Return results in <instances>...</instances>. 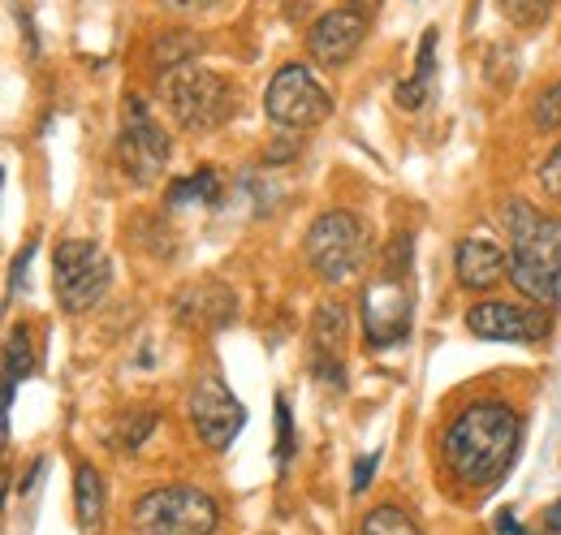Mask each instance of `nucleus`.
Wrapping results in <instances>:
<instances>
[{"label": "nucleus", "instance_id": "5", "mask_svg": "<svg viewBox=\"0 0 561 535\" xmlns=\"http://www.w3.org/2000/svg\"><path fill=\"white\" fill-rule=\"evenodd\" d=\"M216 523H220L216 501L186 483L151 488L135 505V532L139 535H211Z\"/></svg>", "mask_w": 561, "mask_h": 535}, {"label": "nucleus", "instance_id": "10", "mask_svg": "<svg viewBox=\"0 0 561 535\" xmlns=\"http://www.w3.org/2000/svg\"><path fill=\"white\" fill-rule=\"evenodd\" d=\"M191 423H195V432H199V441L208 449H229L233 436L247 423V410L220 385V376H204L195 385V394H191Z\"/></svg>", "mask_w": 561, "mask_h": 535}, {"label": "nucleus", "instance_id": "20", "mask_svg": "<svg viewBox=\"0 0 561 535\" xmlns=\"http://www.w3.org/2000/svg\"><path fill=\"white\" fill-rule=\"evenodd\" d=\"M195 53H199V39H191L186 31H173V35H164V39L156 44V66L178 69V66H186Z\"/></svg>", "mask_w": 561, "mask_h": 535}, {"label": "nucleus", "instance_id": "14", "mask_svg": "<svg viewBox=\"0 0 561 535\" xmlns=\"http://www.w3.org/2000/svg\"><path fill=\"white\" fill-rule=\"evenodd\" d=\"M454 268H458V281L467 289H492L505 272H510V255L496 247V242H484V238H467L454 255Z\"/></svg>", "mask_w": 561, "mask_h": 535}, {"label": "nucleus", "instance_id": "26", "mask_svg": "<svg viewBox=\"0 0 561 535\" xmlns=\"http://www.w3.org/2000/svg\"><path fill=\"white\" fill-rule=\"evenodd\" d=\"M432 61H436V26L423 31L420 57H415V78H420V82H432Z\"/></svg>", "mask_w": 561, "mask_h": 535}, {"label": "nucleus", "instance_id": "8", "mask_svg": "<svg viewBox=\"0 0 561 535\" xmlns=\"http://www.w3.org/2000/svg\"><path fill=\"white\" fill-rule=\"evenodd\" d=\"M264 109L268 117L285 126V130H311L320 126L329 113H333V95L316 82V73L298 61L280 66L268 82V95H264Z\"/></svg>", "mask_w": 561, "mask_h": 535}, {"label": "nucleus", "instance_id": "2", "mask_svg": "<svg viewBox=\"0 0 561 535\" xmlns=\"http://www.w3.org/2000/svg\"><path fill=\"white\" fill-rule=\"evenodd\" d=\"M510 229V281L536 307H558L561 294V220L514 200L505 207Z\"/></svg>", "mask_w": 561, "mask_h": 535}, {"label": "nucleus", "instance_id": "24", "mask_svg": "<svg viewBox=\"0 0 561 535\" xmlns=\"http://www.w3.org/2000/svg\"><path fill=\"white\" fill-rule=\"evenodd\" d=\"M294 454V419H289V406L285 398H277V463L285 467Z\"/></svg>", "mask_w": 561, "mask_h": 535}, {"label": "nucleus", "instance_id": "29", "mask_svg": "<svg viewBox=\"0 0 561 535\" xmlns=\"http://www.w3.org/2000/svg\"><path fill=\"white\" fill-rule=\"evenodd\" d=\"M169 13H204L211 4H220V0H160Z\"/></svg>", "mask_w": 561, "mask_h": 535}, {"label": "nucleus", "instance_id": "32", "mask_svg": "<svg viewBox=\"0 0 561 535\" xmlns=\"http://www.w3.org/2000/svg\"><path fill=\"white\" fill-rule=\"evenodd\" d=\"M376 0H346V9H371Z\"/></svg>", "mask_w": 561, "mask_h": 535}, {"label": "nucleus", "instance_id": "13", "mask_svg": "<svg viewBox=\"0 0 561 535\" xmlns=\"http://www.w3.org/2000/svg\"><path fill=\"white\" fill-rule=\"evenodd\" d=\"M178 320L186 329H199V333H211V329H225L233 320V294L220 285V281H199V285H186L173 303Z\"/></svg>", "mask_w": 561, "mask_h": 535}, {"label": "nucleus", "instance_id": "11", "mask_svg": "<svg viewBox=\"0 0 561 535\" xmlns=\"http://www.w3.org/2000/svg\"><path fill=\"white\" fill-rule=\"evenodd\" d=\"M467 329L476 337H484V341H540L553 329V311L489 298V303H476L467 311Z\"/></svg>", "mask_w": 561, "mask_h": 535}, {"label": "nucleus", "instance_id": "6", "mask_svg": "<svg viewBox=\"0 0 561 535\" xmlns=\"http://www.w3.org/2000/svg\"><path fill=\"white\" fill-rule=\"evenodd\" d=\"M307 264L320 272V281H351L367 260V229L354 212H320L307 229Z\"/></svg>", "mask_w": 561, "mask_h": 535}, {"label": "nucleus", "instance_id": "4", "mask_svg": "<svg viewBox=\"0 0 561 535\" xmlns=\"http://www.w3.org/2000/svg\"><path fill=\"white\" fill-rule=\"evenodd\" d=\"M407 255H411V242L407 238H393L389 264L380 268V276L363 294V333H367L371 345H380V350L407 341V333H411L415 294H411V281H407V264L398 268V260H407Z\"/></svg>", "mask_w": 561, "mask_h": 535}, {"label": "nucleus", "instance_id": "17", "mask_svg": "<svg viewBox=\"0 0 561 535\" xmlns=\"http://www.w3.org/2000/svg\"><path fill=\"white\" fill-rule=\"evenodd\" d=\"M346 345V307H316V354H337Z\"/></svg>", "mask_w": 561, "mask_h": 535}, {"label": "nucleus", "instance_id": "12", "mask_svg": "<svg viewBox=\"0 0 561 535\" xmlns=\"http://www.w3.org/2000/svg\"><path fill=\"white\" fill-rule=\"evenodd\" d=\"M363 35H367L363 9H329L307 26V53L316 66L337 69L363 48Z\"/></svg>", "mask_w": 561, "mask_h": 535}, {"label": "nucleus", "instance_id": "22", "mask_svg": "<svg viewBox=\"0 0 561 535\" xmlns=\"http://www.w3.org/2000/svg\"><path fill=\"white\" fill-rule=\"evenodd\" d=\"M151 428H156V414H151V410L126 414V423H122V449H139L142 441L151 436Z\"/></svg>", "mask_w": 561, "mask_h": 535}, {"label": "nucleus", "instance_id": "25", "mask_svg": "<svg viewBox=\"0 0 561 535\" xmlns=\"http://www.w3.org/2000/svg\"><path fill=\"white\" fill-rule=\"evenodd\" d=\"M393 95H398V104H402V109H411V113H415V109H423V100H427V82H420V78L411 73L407 82H398V91H393Z\"/></svg>", "mask_w": 561, "mask_h": 535}, {"label": "nucleus", "instance_id": "16", "mask_svg": "<svg viewBox=\"0 0 561 535\" xmlns=\"http://www.w3.org/2000/svg\"><path fill=\"white\" fill-rule=\"evenodd\" d=\"M31 333L26 329H9V341H4V414L13 410V394L18 385L31 376Z\"/></svg>", "mask_w": 561, "mask_h": 535}, {"label": "nucleus", "instance_id": "21", "mask_svg": "<svg viewBox=\"0 0 561 535\" xmlns=\"http://www.w3.org/2000/svg\"><path fill=\"white\" fill-rule=\"evenodd\" d=\"M501 13H505V22H514V26L531 31V26L549 22L553 0H501Z\"/></svg>", "mask_w": 561, "mask_h": 535}, {"label": "nucleus", "instance_id": "1", "mask_svg": "<svg viewBox=\"0 0 561 535\" xmlns=\"http://www.w3.org/2000/svg\"><path fill=\"white\" fill-rule=\"evenodd\" d=\"M523 419L501 401H476L467 406L440 441V458L449 475L467 488H492L518 454Z\"/></svg>", "mask_w": 561, "mask_h": 535}, {"label": "nucleus", "instance_id": "7", "mask_svg": "<svg viewBox=\"0 0 561 535\" xmlns=\"http://www.w3.org/2000/svg\"><path fill=\"white\" fill-rule=\"evenodd\" d=\"M113 281V268H108V255L95 247V242H82V238H70L57 247V260H53V289L61 298V307L82 316L91 311L104 289Z\"/></svg>", "mask_w": 561, "mask_h": 535}, {"label": "nucleus", "instance_id": "9", "mask_svg": "<svg viewBox=\"0 0 561 535\" xmlns=\"http://www.w3.org/2000/svg\"><path fill=\"white\" fill-rule=\"evenodd\" d=\"M117 160H122V169L130 173L135 186H151L164 173V164H169V138L151 122L142 100L126 104V126H122V143H117Z\"/></svg>", "mask_w": 561, "mask_h": 535}, {"label": "nucleus", "instance_id": "23", "mask_svg": "<svg viewBox=\"0 0 561 535\" xmlns=\"http://www.w3.org/2000/svg\"><path fill=\"white\" fill-rule=\"evenodd\" d=\"M536 126H540V130H561V82H553V87L536 100Z\"/></svg>", "mask_w": 561, "mask_h": 535}, {"label": "nucleus", "instance_id": "19", "mask_svg": "<svg viewBox=\"0 0 561 535\" xmlns=\"http://www.w3.org/2000/svg\"><path fill=\"white\" fill-rule=\"evenodd\" d=\"M358 535H420V527H415V519L402 514L398 505H376V510L363 519Z\"/></svg>", "mask_w": 561, "mask_h": 535}, {"label": "nucleus", "instance_id": "30", "mask_svg": "<svg viewBox=\"0 0 561 535\" xmlns=\"http://www.w3.org/2000/svg\"><path fill=\"white\" fill-rule=\"evenodd\" d=\"M496 532H501V535H523V527H518V519H514L510 510H501V514H496Z\"/></svg>", "mask_w": 561, "mask_h": 535}, {"label": "nucleus", "instance_id": "27", "mask_svg": "<svg viewBox=\"0 0 561 535\" xmlns=\"http://www.w3.org/2000/svg\"><path fill=\"white\" fill-rule=\"evenodd\" d=\"M540 186H545L553 200H561V143L553 147V156L540 164Z\"/></svg>", "mask_w": 561, "mask_h": 535}, {"label": "nucleus", "instance_id": "3", "mask_svg": "<svg viewBox=\"0 0 561 535\" xmlns=\"http://www.w3.org/2000/svg\"><path fill=\"white\" fill-rule=\"evenodd\" d=\"M160 100L186 134L220 130L233 117V87L220 73L199 69L195 61L160 73Z\"/></svg>", "mask_w": 561, "mask_h": 535}, {"label": "nucleus", "instance_id": "28", "mask_svg": "<svg viewBox=\"0 0 561 535\" xmlns=\"http://www.w3.org/2000/svg\"><path fill=\"white\" fill-rule=\"evenodd\" d=\"M376 463H380V454H371V458H358V467H354V492H363L367 483H371V470H376Z\"/></svg>", "mask_w": 561, "mask_h": 535}, {"label": "nucleus", "instance_id": "31", "mask_svg": "<svg viewBox=\"0 0 561 535\" xmlns=\"http://www.w3.org/2000/svg\"><path fill=\"white\" fill-rule=\"evenodd\" d=\"M545 519H549L545 527H549V532L558 535V532H561V501H553V505H549V514H545Z\"/></svg>", "mask_w": 561, "mask_h": 535}, {"label": "nucleus", "instance_id": "18", "mask_svg": "<svg viewBox=\"0 0 561 535\" xmlns=\"http://www.w3.org/2000/svg\"><path fill=\"white\" fill-rule=\"evenodd\" d=\"M216 195H220V186H216V169H199L195 178H186V182H173L169 186V207H182V203H216Z\"/></svg>", "mask_w": 561, "mask_h": 535}, {"label": "nucleus", "instance_id": "15", "mask_svg": "<svg viewBox=\"0 0 561 535\" xmlns=\"http://www.w3.org/2000/svg\"><path fill=\"white\" fill-rule=\"evenodd\" d=\"M73 510H78L82 535H100V527H104V483H100V470L87 467V463L73 470Z\"/></svg>", "mask_w": 561, "mask_h": 535}]
</instances>
